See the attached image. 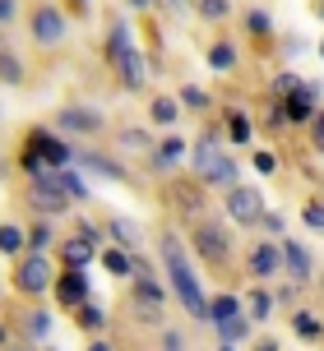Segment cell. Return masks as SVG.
Here are the masks:
<instances>
[{
    "label": "cell",
    "instance_id": "cell-10",
    "mask_svg": "<svg viewBox=\"0 0 324 351\" xmlns=\"http://www.w3.org/2000/svg\"><path fill=\"white\" fill-rule=\"evenodd\" d=\"M56 121H60V130H79V134H97V130L107 125L102 111H93V106H65Z\"/></svg>",
    "mask_w": 324,
    "mask_h": 351
},
{
    "label": "cell",
    "instance_id": "cell-21",
    "mask_svg": "<svg viewBox=\"0 0 324 351\" xmlns=\"http://www.w3.org/2000/svg\"><path fill=\"white\" fill-rule=\"evenodd\" d=\"M269 310H273V296L264 287H255L251 296H246V319H269Z\"/></svg>",
    "mask_w": 324,
    "mask_h": 351
},
{
    "label": "cell",
    "instance_id": "cell-29",
    "mask_svg": "<svg viewBox=\"0 0 324 351\" xmlns=\"http://www.w3.org/2000/svg\"><path fill=\"white\" fill-rule=\"evenodd\" d=\"M209 65H213V70H232V65H236V51L227 47V42H218L213 51H209Z\"/></svg>",
    "mask_w": 324,
    "mask_h": 351
},
{
    "label": "cell",
    "instance_id": "cell-30",
    "mask_svg": "<svg viewBox=\"0 0 324 351\" xmlns=\"http://www.w3.org/2000/svg\"><path fill=\"white\" fill-rule=\"evenodd\" d=\"M56 176H60V190L70 194V199H84V194H89V190H84V180H79L74 171H56Z\"/></svg>",
    "mask_w": 324,
    "mask_h": 351
},
{
    "label": "cell",
    "instance_id": "cell-6",
    "mask_svg": "<svg viewBox=\"0 0 324 351\" xmlns=\"http://www.w3.org/2000/svg\"><path fill=\"white\" fill-rule=\"evenodd\" d=\"M14 282H19V291H23V296H42V291H51V287H56L51 263L42 259V254H28V259L19 263Z\"/></svg>",
    "mask_w": 324,
    "mask_h": 351
},
{
    "label": "cell",
    "instance_id": "cell-33",
    "mask_svg": "<svg viewBox=\"0 0 324 351\" xmlns=\"http://www.w3.org/2000/svg\"><path fill=\"white\" fill-rule=\"evenodd\" d=\"M51 333V315H28V337H47Z\"/></svg>",
    "mask_w": 324,
    "mask_h": 351
},
{
    "label": "cell",
    "instance_id": "cell-18",
    "mask_svg": "<svg viewBox=\"0 0 324 351\" xmlns=\"http://www.w3.org/2000/svg\"><path fill=\"white\" fill-rule=\"evenodd\" d=\"M74 162H79V167H93L102 180H121V167H116L111 158H97V153H74Z\"/></svg>",
    "mask_w": 324,
    "mask_h": 351
},
{
    "label": "cell",
    "instance_id": "cell-23",
    "mask_svg": "<svg viewBox=\"0 0 324 351\" xmlns=\"http://www.w3.org/2000/svg\"><path fill=\"white\" fill-rule=\"evenodd\" d=\"M79 324H84L89 333H102V328H107V310H102V305H79Z\"/></svg>",
    "mask_w": 324,
    "mask_h": 351
},
{
    "label": "cell",
    "instance_id": "cell-9",
    "mask_svg": "<svg viewBox=\"0 0 324 351\" xmlns=\"http://www.w3.org/2000/svg\"><path fill=\"white\" fill-rule=\"evenodd\" d=\"M33 153L42 158V167H47V171H65V167L74 162V153H70V148H65V143L56 139V134H42V130L33 134Z\"/></svg>",
    "mask_w": 324,
    "mask_h": 351
},
{
    "label": "cell",
    "instance_id": "cell-11",
    "mask_svg": "<svg viewBox=\"0 0 324 351\" xmlns=\"http://www.w3.org/2000/svg\"><path fill=\"white\" fill-rule=\"evenodd\" d=\"M33 37L42 42V47L60 42V37H65V14L51 10V5H47V10H37V14H33Z\"/></svg>",
    "mask_w": 324,
    "mask_h": 351
},
{
    "label": "cell",
    "instance_id": "cell-2",
    "mask_svg": "<svg viewBox=\"0 0 324 351\" xmlns=\"http://www.w3.org/2000/svg\"><path fill=\"white\" fill-rule=\"evenodd\" d=\"M190 162H195V171L204 176L209 185H232L236 180V162L222 153L218 134H199V143L190 148Z\"/></svg>",
    "mask_w": 324,
    "mask_h": 351
},
{
    "label": "cell",
    "instance_id": "cell-38",
    "mask_svg": "<svg viewBox=\"0 0 324 351\" xmlns=\"http://www.w3.org/2000/svg\"><path fill=\"white\" fill-rule=\"evenodd\" d=\"M255 171H278V158H273V153H264V148H259V153H255Z\"/></svg>",
    "mask_w": 324,
    "mask_h": 351
},
{
    "label": "cell",
    "instance_id": "cell-27",
    "mask_svg": "<svg viewBox=\"0 0 324 351\" xmlns=\"http://www.w3.org/2000/svg\"><path fill=\"white\" fill-rule=\"evenodd\" d=\"M0 79H5V84H23V65H19V56L0 51Z\"/></svg>",
    "mask_w": 324,
    "mask_h": 351
},
{
    "label": "cell",
    "instance_id": "cell-4",
    "mask_svg": "<svg viewBox=\"0 0 324 351\" xmlns=\"http://www.w3.org/2000/svg\"><path fill=\"white\" fill-rule=\"evenodd\" d=\"M227 217H232L236 227L264 222V194L255 190V185H232V190H227Z\"/></svg>",
    "mask_w": 324,
    "mask_h": 351
},
{
    "label": "cell",
    "instance_id": "cell-49",
    "mask_svg": "<svg viewBox=\"0 0 324 351\" xmlns=\"http://www.w3.org/2000/svg\"><path fill=\"white\" fill-rule=\"evenodd\" d=\"M320 14H324V0H320Z\"/></svg>",
    "mask_w": 324,
    "mask_h": 351
},
{
    "label": "cell",
    "instance_id": "cell-22",
    "mask_svg": "<svg viewBox=\"0 0 324 351\" xmlns=\"http://www.w3.org/2000/svg\"><path fill=\"white\" fill-rule=\"evenodd\" d=\"M181 158H185V139L167 134V139H162V148H158V167L167 171V167H172V162H181Z\"/></svg>",
    "mask_w": 324,
    "mask_h": 351
},
{
    "label": "cell",
    "instance_id": "cell-44",
    "mask_svg": "<svg viewBox=\"0 0 324 351\" xmlns=\"http://www.w3.org/2000/svg\"><path fill=\"white\" fill-rule=\"evenodd\" d=\"M255 351H278V342H259V347H255Z\"/></svg>",
    "mask_w": 324,
    "mask_h": 351
},
{
    "label": "cell",
    "instance_id": "cell-8",
    "mask_svg": "<svg viewBox=\"0 0 324 351\" xmlns=\"http://www.w3.org/2000/svg\"><path fill=\"white\" fill-rule=\"evenodd\" d=\"M56 300H60L65 310L89 305V278H84V268H70V273H60V278H56Z\"/></svg>",
    "mask_w": 324,
    "mask_h": 351
},
{
    "label": "cell",
    "instance_id": "cell-3",
    "mask_svg": "<svg viewBox=\"0 0 324 351\" xmlns=\"http://www.w3.org/2000/svg\"><path fill=\"white\" fill-rule=\"evenodd\" d=\"M107 51H111V60H116V70H121V84L144 88L148 70H144V56L135 51V42H130V23L116 19V28H111V37H107Z\"/></svg>",
    "mask_w": 324,
    "mask_h": 351
},
{
    "label": "cell",
    "instance_id": "cell-13",
    "mask_svg": "<svg viewBox=\"0 0 324 351\" xmlns=\"http://www.w3.org/2000/svg\"><path fill=\"white\" fill-rule=\"evenodd\" d=\"M283 268L292 273V282H306L310 278V254L297 241H283Z\"/></svg>",
    "mask_w": 324,
    "mask_h": 351
},
{
    "label": "cell",
    "instance_id": "cell-24",
    "mask_svg": "<svg viewBox=\"0 0 324 351\" xmlns=\"http://www.w3.org/2000/svg\"><path fill=\"white\" fill-rule=\"evenodd\" d=\"M232 315H241V310H236V296H227V291H222V296L209 300V324H218V319H232Z\"/></svg>",
    "mask_w": 324,
    "mask_h": 351
},
{
    "label": "cell",
    "instance_id": "cell-16",
    "mask_svg": "<svg viewBox=\"0 0 324 351\" xmlns=\"http://www.w3.org/2000/svg\"><path fill=\"white\" fill-rule=\"evenodd\" d=\"M292 328H297L301 342H320V337H324V324L310 315V310H297V315H292Z\"/></svg>",
    "mask_w": 324,
    "mask_h": 351
},
{
    "label": "cell",
    "instance_id": "cell-25",
    "mask_svg": "<svg viewBox=\"0 0 324 351\" xmlns=\"http://www.w3.org/2000/svg\"><path fill=\"white\" fill-rule=\"evenodd\" d=\"M23 241H28V236H23L19 227L0 222V254H19V250H23Z\"/></svg>",
    "mask_w": 324,
    "mask_h": 351
},
{
    "label": "cell",
    "instance_id": "cell-43",
    "mask_svg": "<svg viewBox=\"0 0 324 351\" xmlns=\"http://www.w3.org/2000/svg\"><path fill=\"white\" fill-rule=\"evenodd\" d=\"M162 347H167V351H185V342H181L176 333H167V337H162Z\"/></svg>",
    "mask_w": 324,
    "mask_h": 351
},
{
    "label": "cell",
    "instance_id": "cell-51",
    "mask_svg": "<svg viewBox=\"0 0 324 351\" xmlns=\"http://www.w3.org/2000/svg\"><path fill=\"white\" fill-rule=\"evenodd\" d=\"M74 5H84V0H74Z\"/></svg>",
    "mask_w": 324,
    "mask_h": 351
},
{
    "label": "cell",
    "instance_id": "cell-7",
    "mask_svg": "<svg viewBox=\"0 0 324 351\" xmlns=\"http://www.w3.org/2000/svg\"><path fill=\"white\" fill-rule=\"evenodd\" d=\"M195 245L199 254L209 263H222L227 254H232V241H227V231L218 227V222H204V227H195Z\"/></svg>",
    "mask_w": 324,
    "mask_h": 351
},
{
    "label": "cell",
    "instance_id": "cell-36",
    "mask_svg": "<svg viewBox=\"0 0 324 351\" xmlns=\"http://www.w3.org/2000/svg\"><path fill=\"white\" fill-rule=\"evenodd\" d=\"M246 28H251V33H269V28H273V19L264 14V10H251V19H246Z\"/></svg>",
    "mask_w": 324,
    "mask_h": 351
},
{
    "label": "cell",
    "instance_id": "cell-40",
    "mask_svg": "<svg viewBox=\"0 0 324 351\" xmlns=\"http://www.w3.org/2000/svg\"><path fill=\"white\" fill-rule=\"evenodd\" d=\"M306 222L315 231H324V204H310V208H306Z\"/></svg>",
    "mask_w": 324,
    "mask_h": 351
},
{
    "label": "cell",
    "instance_id": "cell-42",
    "mask_svg": "<svg viewBox=\"0 0 324 351\" xmlns=\"http://www.w3.org/2000/svg\"><path fill=\"white\" fill-rule=\"evenodd\" d=\"M315 148H320V153H324V111H320V116H315Z\"/></svg>",
    "mask_w": 324,
    "mask_h": 351
},
{
    "label": "cell",
    "instance_id": "cell-5",
    "mask_svg": "<svg viewBox=\"0 0 324 351\" xmlns=\"http://www.w3.org/2000/svg\"><path fill=\"white\" fill-rule=\"evenodd\" d=\"M28 199H33L37 213H65V208H70V194L60 190V176H56V171L33 176V190H28Z\"/></svg>",
    "mask_w": 324,
    "mask_h": 351
},
{
    "label": "cell",
    "instance_id": "cell-31",
    "mask_svg": "<svg viewBox=\"0 0 324 351\" xmlns=\"http://www.w3.org/2000/svg\"><path fill=\"white\" fill-rule=\"evenodd\" d=\"M181 106H190V111H204V106H209V93H204V88H185V93H181Z\"/></svg>",
    "mask_w": 324,
    "mask_h": 351
},
{
    "label": "cell",
    "instance_id": "cell-15",
    "mask_svg": "<svg viewBox=\"0 0 324 351\" xmlns=\"http://www.w3.org/2000/svg\"><path fill=\"white\" fill-rule=\"evenodd\" d=\"M111 236L121 241V250H139L144 245V227L130 222V217H116V222H111Z\"/></svg>",
    "mask_w": 324,
    "mask_h": 351
},
{
    "label": "cell",
    "instance_id": "cell-12",
    "mask_svg": "<svg viewBox=\"0 0 324 351\" xmlns=\"http://www.w3.org/2000/svg\"><path fill=\"white\" fill-rule=\"evenodd\" d=\"M278 268H283V245H255V250H251V273H255L259 282L273 278Z\"/></svg>",
    "mask_w": 324,
    "mask_h": 351
},
{
    "label": "cell",
    "instance_id": "cell-50",
    "mask_svg": "<svg viewBox=\"0 0 324 351\" xmlns=\"http://www.w3.org/2000/svg\"><path fill=\"white\" fill-rule=\"evenodd\" d=\"M320 56H324V42H320Z\"/></svg>",
    "mask_w": 324,
    "mask_h": 351
},
{
    "label": "cell",
    "instance_id": "cell-41",
    "mask_svg": "<svg viewBox=\"0 0 324 351\" xmlns=\"http://www.w3.org/2000/svg\"><path fill=\"white\" fill-rule=\"evenodd\" d=\"M10 19H14V0H0V28H5Z\"/></svg>",
    "mask_w": 324,
    "mask_h": 351
},
{
    "label": "cell",
    "instance_id": "cell-46",
    "mask_svg": "<svg viewBox=\"0 0 324 351\" xmlns=\"http://www.w3.org/2000/svg\"><path fill=\"white\" fill-rule=\"evenodd\" d=\"M130 5H135V10H144V5H153V0H130Z\"/></svg>",
    "mask_w": 324,
    "mask_h": 351
},
{
    "label": "cell",
    "instance_id": "cell-47",
    "mask_svg": "<svg viewBox=\"0 0 324 351\" xmlns=\"http://www.w3.org/2000/svg\"><path fill=\"white\" fill-rule=\"evenodd\" d=\"M0 347H5V324H0Z\"/></svg>",
    "mask_w": 324,
    "mask_h": 351
},
{
    "label": "cell",
    "instance_id": "cell-28",
    "mask_svg": "<svg viewBox=\"0 0 324 351\" xmlns=\"http://www.w3.org/2000/svg\"><path fill=\"white\" fill-rule=\"evenodd\" d=\"M148 111H153V121H158V125H172L181 106L172 102V97H153V106H148Z\"/></svg>",
    "mask_w": 324,
    "mask_h": 351
},
{
    "label": "cell",
    "instance_id": "cell-45",
    "mask_svg": "<svg viewBox=\"0 0 324 351\" xmlns=\"http://www.w3.org/2000/svg\"><path fill=\"white\" fill-rule=\"evenodd\" d=\"M89 351H111V347H107V342H93V347H89Z\"/></svg>",
    "mask_w": 324,
    "mask_h": 351
},
{
    "label": "cell",
    "instance_id": "cell-48",
    "mask_svg": "<svg viewBox=\"0 0 324 351\" xmlns=\"http://www.w3.org/2000/svg\"><path fill=\"white\" fill-rule=\"evenodd\" d=\"M218 351H236V347H227V342H222V347H218Z\"/></svg>",
    "mask_w": 324,
    "mask_h": 351
},
{
    "label": "cell",
    "instance_id": "cell-19",
    "mask_svg": "<svg viewBox=\"0 0 324 351\" xmlns=\"http://www.w3.org/2000/svg\"><path fill=\"white\" fill-rule=\"evenodd\" d=\"M60 254H65V263H70V268H89V263H93V245H89V241H79V236H74V241H65V245H60Z\"/></svg>",
    "mask_w": 324,
    "mask_h": 351
},
{
    "label": "cell",
    "instance_id": "cell-37",
    "mask_svg": "<svg viewBox=\"0 0 324 351\" xmlns=\"http://www.w3.org/2000/svg\"><path fill=\"white\" fill-rule=\"evenodd\" d=\"M28 245H33V254H42V250L51 245V231H47V227H37V231H28Z\"/></svg>",
    "mask_w": 324,
    "mask_h": 351
},
{
    "label": "cell",
    "instance_id": "cell-32",
    "mask_svg": "<svg viewBox=\"0 0 324 351\" xmlns=\"http://www.w3.org/2000/svg\"><path fill=\"white\" fill-rule=\"evenodd\" d=\"M232 139L236 143H251V121H246L241 111H232Z\"/></svg>",
    "mask_w": 324,
    "mask_h": 351
},
{
    "label": "cell",
    "instance_id": "cell-26",
    "mask_svg": "<svg viewBox=\"0 0 324 351\" xmlns=\"http://www.w3.org/2000/svg\"><path fill=\"white\" fill-rule=\"evenodd\" d=\"M273 97H278V102H288L292 93H301V79H297V74H278V79H273V88H269Z\"/></svg>",
    "mask_w": 324,
    "mask_h": 351
},
{
    "label": "cell",
    "instance_id": "cell-39",
    "mask_svg": "<svg viewBox=\"0 0 324 351\" xmlns=\"http://www.w3.org/2000/svg\"><path fill=\"white\" fill-rule=\"evenodd\" d=\"M121 143H130V148H148V134H144V130H126Z\"/></svg>",
    "mask_w": 324,
    "mask_h": 351
},
{
    "label": "cell",
    "instance_id": "cell-17",
    "mask_svg": "<svg viewBox=\"0 0 324 351\" xmlns=\"http://www.w3.org/2000/svg\"><path fill=\"white\" fill-rule=\"evenodd\" d=\"M213 328H218V337L232 347V342H241V337L251 333V319H246V315H232V319H218Z\"/></svg>",
    "mask_w": 324,
    "mask_h": 351
},
{
    "label": "cell",
    "instance_id": "cell-1",
    "mask_svg": "<svg viewBox=\"0 0 324 351\" xmlns=\"http://www.w3.org/2000/svg\"><path fill=\"white\" fill-rule=\"evenodd\" d=\"M162 259H167V278H172V287H176L181 305L190 310V319H199V324H209V296L199 291V278L190 273V263H185V245H181V236H162Z\"/></svg>",
    "mask_w": 324,
    "mask_h": 351
},
{
    "label": "cell",
    "instance_id": "cell-35",
    "mask_svg": "<svg viewBox=\"0 0 324 351\" xmlns=\"http://www.w3.org/2000/svg\"><path fill=\"white\" fill-rule=\"evenodd\" d=\"M199 14L204 19H227V0H199Z\"/></svg>",
    "mask_w": 324,
    "mask_h": 351
},
{
    "label": "cell",
    "instance_id": "cell-34",
    "mask_svg": "<svg viewBox=\"0 0 324 351\" xmlns=\"http://www.w3.org/2000/svg\"><path fill=\"white\" fill-rule=\"evenodd\" d=\"M172 199L181 204V213H195V208H199V194H190L185 185H176V190H172Z\"/></svg>",
    "mask_w": 324,
    "mask_h": 351
},
{
    "label": "cell",
    "instance_id": "cell-14",
    "mask_svg": "<svg viewBox=\"0 0 324 351\" xmlns=\"http://www.w3.org/2000/svg\"><path fill=\"white\" fill-rule=\"evenodd\" d=\"M288 116L297 125L315 121V88H310V84H301V93H292V97H288Z\"/></svg>",
    "mask_w": 324,
    "mask_h": 351
},
{
    "label": "cell",
    "instance_id": "cell-20",
    "mask_svg": "<svg viewBox=\"0 0 324 351\" xmlns=\"http://www.w3.org/2000/svg\"><path fill=\"white\" fill-rule=\"evenodd\" d=\"M102 268H107L111 278H130V273H135V259H130L126 250H107V254H102Z\"/></svg>",
    "mask_w": 324,
    "mask_h": 351
}]
</instances>
